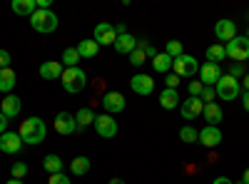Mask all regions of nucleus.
I'll return each instance as SVG.
<instances>
[{
  "label": "nucleus",
  "mask_w": 249,
  "mask_h": 184,
  "mask_svg": "<svg viewBox=\"0 0 249 184\" xmlns=\"http://www.w3.org/2000/svg\"><path fill=\"white\" fill-rule=\"evenodd\" d=\"M197 137H199V132H197L195 127H190V125H184V127L179 130V139L184 142V145H192V142H197Z\"/></svg>",
  "instance_id": "nucleus-31"
},
{
  "label": "nucleus",
  "mask_w": 249,
  "mask_h": 184,
  "mask_svg": "<svg viewBox=\"0 0 249 184\" xmlns=\"http://www.w3.org/2000/svg\"><path fill=\"white\" fill-rule=\"evenodd\" d=\"M28 172H30V167L25 165V162H13V167H10L13 179H25V177H28Z\"/></svg>",
  "instance_id": "nucleus-32"
},
{
  "label": "nucleus",
  "mask_w": 249,
  "mask_h": 184,
  "mask_svg": "<svg viewBox=\"0 0 249 184\" xmlns=\"http://www.w3.org/2000/svg\"><path fill=\"white\" fill-rule=\"evenodd\" d=\"M130 87H132V92H135V95L147 97V95H152V90H155V80H152L150 75L137 72V75L130 80Z\"/></svg>",
  "instance_id": "nucleus-12"
},
{
  "label": "nucleus",
  "mask_w": 249,
  "mask_h": 184,
  "mask_svg": "<svg viewBox=\"0 0 249 184\" xmlns=\"http://www.w3.org/2000/svg\"><path fill=\"white\" fill-rule=\"evenodd\" d=\"M80 52H77V48H65V52H62V67H77V63H80Z\"/></svg>",
  "instance_id": "nucleus-30"
},
{
  "label": "nucleus",
  "mask_w": 249,
  "mask_h": 184,
  "mask_svg": "<svg viewBox=\"0 0 249 184\" xmlns=\"http://www.w3.org/2000/svg\"><path fill=\"white\" fill-rule=\"evenodd\" d=\"M0 112H3L8 119L18 117L20 115V97L18 95H5L3 102H0Z\"/></svg>",
  "instance_id": "nucleus-18"
},
{
  "label": "nucleus",
  "mask_w": 249,
  "mask_h": 184,
  "mask_svg": "<svg viewBox=\"0 0 249 184\" xmlns=\"http://www.w3.org/2000/svg\"><path fill=\"white\" fill-rule=\"evenodd\" d=\"M40 77L43 80H60L62 77V63L57 60H48V63L40 65Z\"/></svg>",
  "instance_id": "nucleus-20"
},
{
  "label": "nucleus",
  "mask_w": 249,
  "mask_h": 184,
  "mask_svg": "<svg viewBox=\"0 0 249 184\" xmlns=\"http://www.w3.org/2000/svg\"><path fill=\"white\" fill-rule=\"evenodd\" d=\"M179 80H182V77H177L175 72H167V77H164V83H167V87H170V90H177Z\"/></svg>",
  "instance_id": "nucleus-38"
},
{
  "label": "nucleus",
  "mask_w": 249,
  "mask_h": 184,
  "mask_svg": "<svg viewBox=\"0 0 249 184\" xmlns=\"http://www.w3.org/2000/svg\"><path fill=\"white\" fill-rule=\"evenodd\" d=\"M115 33H117V37H120V35H127V25H124V23L115 25Z\"/></svg>",
  "instance_id": "nucleus-42"
},
{
  "label": "nucleus",
  "mask_w": 249,
  "mask_h": 184,
  "mask_svg": "<svg viewBox=\"0 0 249 184\" xmlns=\"http://www.w3.org/2000/svg\"><path fill=\"white\" fill-rule=\"evenodd\" d=\"M199 100L204 102V105H210V102H214V100H217V92H214V87H202V95H199Z\"/></svg>",
  "instance_id": "nucleus-34"
},
{
  "label": "nucleus",
  "mask_w": 249,
  "mask_h": 184,
  "mask_svg": "<svg viewBox=\"0 0 249 184\" xmlns=\"http://www.w3.org/2000/svg\"><path fill=\"white\" fill-rule=\"evenodd\" d=\"M224 57H227V50H224L222 43L207 48V63H217V65H219V60H224Z\"/></svg>",
  "instance_id": "nucleus-29"
},
{
  "label": "nucleus",
  "mask_w": 249,
  "mask_h": 184,
  "mask_svg": "<svg viewBox=\"0 0 249 184\" xmlns=\"http://www.w3.org/2000/svg\"><path fill=\"white\" fill-rule=\"evenodd\" d=\"M242 80H244V92H249V72H247Z\"/></svg>",
  "instance_id": "nucleus-45"
},
{
  "label": "nucleus",
  "mask_w": 249,
  "mask_h": 184,
  "mask_svg": "<svg viewBox=\"0 0 249 184\" xmlns=\"http://www.w3.org/2000/svg\"><path fill=\"white\" fill-rule=\"evenodd\" d=\"M247 40H249V28H247Z\"/></svg>",
  "instance_id": "nucleus-49"
},
{
  "label": "nucleus",
  "mask_w": 249,
  "mask_h": 184,
  "mask_svg": "<svg viewBox=\"0 0 249 184\" xmlns=\"http://www.w3.org/2000/svg\"><path fill=\"white\" fill-rule=\"evenodd\" d=\"M5 184H23V179H10V182H5Z\"/></svg>",
  "instance_id": "nucleus-47"
},
{
  "label": "nucleus",
  "mask_w": 249,
  "mask_h": 184,
  "mask_svg": "<svg viewBox=\"0 0 249 184\" xmlns=\"http://www.w3.org/2000/svg\"><path fill=\"white\" fill-rule=\"evenodd\" d=\"M172 72L177 77H192L199 72V63L192 57V55H179L172 60Z\"/></svg>",
  "instance_id": "nucleus-6"
},
{
  "label": "nucleus",
  "mask_w": 249,
  "mask_h": 184,
  "mask_svg": "<svg viewBox=\"0 0 249 184\" xmlns=\"http://www.w3.org/2000/svg\"><path fill=\"white\" fill-rule=\"evenodd\" d=\"M227 50V57L234 60V63H244V60H249V40L244 35H237L234 40H230V43L224 45Z\"/></svg>",
  "instance_id": "nucleus-5"
},
{
  "label": "nucleus",
  "mask_w": 249,
  "mask_h": 184,
  "mask_svg": "<svg viewBox=\"0 0 249 184\" xmlns=\"http://www.w3.org/2000/svg\"><path fill=\"white\" fill-rule=\"evenodd\" d=\"M10 63H13V57H10V52H8V50H3V48H0V70H5V67H10Z\"/></svg>",
  "instance_id": "nucleus-36"
},
{
  "label": "nucleus",
  "mask_w": 249,
  "mask_h": 184,
  "mask_svg": "<svg viewBox=\"0 0 249 184\" xmlns=\"http://www.w3.org/2000/svg\"><path fill=\"white\" fill-rule=\"evenodd\" d=\"M112 48H115L120 55H132V52L137 50V37L130 35V33H127V35H120V37L115 40Z\"/></svg>",
  "instance_id": "nucleus-17"
},
{
  "label": "nucleus",
  "mask_w": 249,
  "mask_h": 184,
  "mask_svg": "<svg viewBox=\"0 0 249 184\" xmlns=\"http://www.w3.org/2000/svg\"><path fill=\"white\" fill-rule=\"evenodd\" d=\"M242 105H244V112H249V92H244V97H242Z\"/></svg>",
  "instance_id": "nucleus-44"
},
{
  "label": "nucleus",
  "mask_w": 249,
  "mask_h": 184,
  "mask_svg": "<svg viewBox=\"0 0 249 184\" xmlns=\"http://www.w3.org/2000/svg\"><path fill=\"white\" fill-rule=\"evenodd\" d=\"M222 75H224V72H222V67H219L217 63H204V65H199V83H202L204 87H214V85L219 83Z\"/></svg>",
  "instance_id": "nucleus-8"
},
{
  "label": "nucleus",
  "mask_w": 249,
  "mask_h": 184,
  "mask_svg": "<svg viewBox=\"0 0 249 184\" xmlns=\"http://www.w3.org/2000/svg\"><path fill=\"white\" fill-rule=\"evenodd\" d=\"M237 184H244V182H237Z\"/></svg>",
  "instance_id": "nucleus-50"
},
{
  "label": "nucleus",
  "mask_w": 249,
  "mask_h": 184,
  "mask_svg": "<svg viewBox=\"0 0 249 184\" xmlns=\"http://www.w3.org/2000/svg\"><path fill=\"white\" fill-rule=\"evenodd\" d=\"M230 75H232V77H242V65H239V63H234V65H232V72H230Z\"/></svg>",
  "instance_id": "nucleus-41"
},
{
  "label": "nucleus",
  "mask_w": 249,
  "mask_h": 184,
  "mask_svg": "<svg viewBox=\"0 0 249 184\" xmlns=\"http://www.w3.org/2000/svg\"><path fill=\"white\" fill-rule=\"evenodd\" d=\"M30 25H33V30H35V33L50 35V33H55V30H57L60 20H57V15H55L53 10H35V13H33V17H30Z\"/></svg>",
  "instance_id": "nucleus-3"
},
{
  "label": "nucleus",
  "mask_w": 249,
  "mask_h": 184,
  "mask_svg": "<svg viewBox=\"0 0 249 184\" xmlns=\"http://www.w3.org/2000/svg\"><path fill=\"white\" fill-rule=\"evenodd\" d=\"M202 110H204V102H202L199 97H187L182 105H179L182 119H195V117L202 115Z\"/></svg>",
  "instance_id": "nucleus-15"
},
{
  "label": "nucleus",
  "mask_w": 249,
  "mask_h": 184,
  "mask_svg": "<svg viewBox=\"0 0 249 184\" xmlns=\"http://www.w3.org/2000/svg\"><path fill=\"white\" fill-rule=\"evenodd\" d=\"M60 83H62V87H65V92L77 95V92H82L88 87V75H85V70H80V67H65L62 70Z\"/></svg>",
  "instance_id": "nucleus-2"
},
{
  "label": "nucleus",
  "mask_w": 249,
  "mask_h": 184,
  "mask_svg": "<svg viewBox=\"0 0 249 184\" xmlns=\"http://www.w3.org/2000/svg\"><path fill=\"white\" fill-rule=\"evenodd\" d=\"M110 184H124V182H122V179H117V177H115V179H110Z\"/></svg>",
  "instance_id": "nucleus-48"
},
{
  "label": "nucleus",
  "mask_w": 249,
  "mask_h": 184,
  "mask_svg": "<svg viewBox=\"0 0 249 184\" xmlns=\"http://www.w3.org/2000/svg\"><path fill=\"white\" fill-rule=\"evenodd\" d=\"M144 60H147V55H144V50H135V52L130 55V63H132L135 67L144 65Z\"/></svg>",
  "instance_id": "nucleus-35"
},
{
  "label": "nucleus",
  "mask_w": 249,
  "mask_h": 184,
  "mask_svg": "<svg viewBox=\"0 0 249 184\" xmlns=\"http://www.w3.org/2000/svg\"><path fill=\"white\" fill-rule=\"evenodd\" d=\"M92 127H95L97 137H102V139H112V137L117 134V122H115V117H112V115H107V112L97 115Z\"/></svg>",
  "instance_id": "nucleus-7"
},
{
  "label": "nucleus",
  "mask_w": 249,
  "mask_h": 184,
  "mask_svg": "<svg viewBox=\"0 0 249 184\" xmlns=\"http://www.w3.org/2000/svg\"><path fill=\"white\" fill-rule=\"evenodd\" d=\"M160 107H162V110H175V107H179V95H177V90L164 87V90L160 92Z\"/></svg>",
  "instance_id": "nucleus-21"
},
{
  "label": "nucleus",
  "mask_w": 249,
  "mask_h": 184,
  "mask_svg": "<svg viewBox=\"0 0 249 184\" xmlns=\"http://www.w3.org/2000/svg\"><path fill=\"white\" fill-rule=\"evenodd\" d=\"M77 130V122H75V115H70V112H57L55 115V132L57 134H72Z\"/></svg>",
  "instance_id": "nucleus-14"
},
{
  "label": "nucleus",
  "mask_w": 249,
  "mask_h": 184,
  "mask_svg": "<svg viewBox=\"0 0 249 184\" xmlns=\"http://www.w3.org/2000/svg\"><path fill=\"white\" fill-rule=\"evenodd\" d=\"M202 83H199V80H195V83H190V97H199L202 95Z\"/></svg>",
  "instance_id": "nucleus-39"
},
{
  "label": "nucleus",
  "mask_w": 249,
  "mask_h": 184,
  "mask_svg": "<svg viewBox=\"0 0 249 184\" xmlns=\"http://www.w3.org/2000/svg\"><path fill=\"white\" fill-rule=\"evenodd\" d=\"M77 52H80V57H95L100 52V45L95 43V40H80Z\"/></svg>",
  "instance_id": "nucleus-28"
},
{
  "label": "nucleus",
  "mask_w": 249,
  "mask_h": 184,
  "mask_svg": "<svg viewBox=\"0 0 249 184\" xmlns=\"http://www.w3.org/2000/svg\"><path fill=\"white\" fill-rule=\"evenodd\" d=\"M43 167H45L48 174H60L62 169H65V162H62L57 154H48V157L43 159Z\"/></svg>",
  "instance_id": "nucleus-25"
},
{
  "label": "nucleus",
  "mask_w": 249,
  "mask_h": 184,
  "mask_svg": "<svg viewBox=\"0 0 249 184\" xmlns=\"http://www.w3.org/2000/svg\"><path fill=\"white\" fill-rule=\"evenodd\" d=\"M100 102H102V107H105L107 115H117L124 110V97L120 92H105Z\"/></svg>",
  "instance_id": "nucleus-16"
},
{
  "label": "nucleus",
  "mask_w": 249,
  "mask_h": 184,
  "mask_svg": "<svg viewBox=\"0 0 249 184\" xmlns=\"http://www.w3.org/2000/svg\"><path fill=\"white\" fill-rule=\"evenodd\" d=\"M214 92H217V100L230 102V100H237V97H239L242 85H239V80H237V77H232V75H222V77H219V83L214 85Z\"/></svg>",
  "instance_id": "nucleus-4"
},
{
  "label": "nucleus",
  "mask_w": 249,
  "mask_h": 184,
  "mask_svg": "<svg viewBox=\"0 0 249 184\" xmlns=\"http://www.w3.org/2000/svg\"><path fill=\"white\" fill-rule=\"evenodd\" d=\"M20 137H23L25 145L35 147L48 137V125L40 117H28V119H23V125H20Z\"/></svg>",
  "instance_id": "nucleus-1"
},
{
  "label": "nucleus",
  "mask_w": 249,
  "mask_h": 184,
  "mask_svg": "<svg viewBox=\"0 0 249 184\" xmlns=\"http://www.w3.org/2000/svg\"><path fill=\"white\" fill-rule=\"evenodd\" d=\"M5 132H8V117L0 112V134H5Z\"/></svg>",
  "instance_id": "nucleus-40"
},
{
  "label": "nucleus",
  "mask_w": 249,
  "mask_h": 184,
  "mask_svg": "<svg viewBox=\"0 0 249 184\" xmlns=\"http://www.w3.org/2000/svg\"><path fill=\"white\" fill-rule=\"evenodd\" d=\"M35 10H37V0H13V13L15 15L33 17Z\"/></svg>",
  "instance_id": "nucleus-22"
},
{
  "label": "nucleus",
  "mask_w": 249,
  "mask_h": 184,
  "mask_svg": "<svg viewBox=\"0 0 249 184\" xmlns=\"http://www.w3.org/2000/svg\"><path fill=\"white\" fill-rule=\"evenodd\" d=\"M202 115H204V119H207V125H212V127H219V122L224 119V112H222V107L217 105V102H210V105H204Z\"/></svg>",
  "instance_id": "nucleus-19"
},
{
  "label": "nucleus",
  "mask_w": 249,
  "mask_h": 184,
  "mask_svg": "<svg viewBox=\"0 0 249 184\" xmlns=\"http://www.w3.org/2000/svg\"><path fill=\"white\" fill-rule=\"evenodd\" d=\"M242 182H244V184H249V167L244 169V177H242Z\"/></svg>",
  "instance_id": "nucleus-46"
},
{
  "label": "nucleus",
  "mask_w": 249,
  "mask_h": 184,
  "mask_svg": "<svg viewBox=\"0 0 249 184\" xmlns=\"http://www.w3.org/2000/svg\"><path fill=\"white\" fill-rule=\"evenodd\" d=\"M222 139H224V137H222V130H219V127H212V125L202 127V130H199V137H197V142H199L202 147H207V150H214Z\"/></svg>",
  "instance_id": "nucleus-9"
},
{
  "label": "nucleus",
  "mask_w": 249,
  "mask_h": 184,
  "mask_svg": "<svg viewBox=\"0 0 249 184\" xmlns=\"http://www.w3.org/2000/svg\"><path fill=\"white\" fill-rule=\"evenodd\" d=\"M152 67H155V72H160V75H167V72L172 70V57H170L167 52H160V55L152 60Z\"/></svg>",
  "instance_id": "nucleus-24"
},
{
  "label": "nucleus",
  "mask_w": 249,
  "mask_h": 184,
  "mask_svg": "<svg viewBox=\"0 0 249 184\" xmlns=\"http://www.w3.org/2000/svg\"><path fill=\"white\" fill-rule=\"evenodd\" d=\"M212 184H234L230 177H217V179H212Z\"/></svg>",
  "instance_id": "nucleus-43"
},
{
  "label": "nucleus",
  "mask_w": 249,
  "mask_h": 184,
  "mask_svg": "<svg viewBox=\"0 0 249 184\" xmlns=\"http://www.w3.org/2000/svg\"><path fill=\"white\" fill-rule=\"evenodd\" d=\"M15 83H18V77H15V72L10 67L0 70V92H3V95H13Z\"/></svg>",
  "instance_id": "nucleus-23"
},
{
  "label": "nucleus",
  "mask_w": 249,
  "mask_h": 184,
  "mask_svg": "<svg viewBox=\"0 0 249 184\" xmlns=\"http://www.w3.org/2000/svg\"><path fill=\"white\" fill-rule=\"evenodd\" d=\"M95 43L97 45H115V40H117V33H115V25L110 23H97L95 25Z\"/></svg>",
  "instance_id": "nucleus-13"
},
{
  "label": "nucleus",
  "mask_w": 249,
  "mask_h": 184,
  "mask_svg": "<svg viewBox=\"0 0 249 184\" xmlns=\"http://www.w3.org/2000/svg\"><path fill=\"white\" fill-rule=\"evenodd\" d=\"M214 35H217V40H222V45H227L230 40H234L237 37V23L234 20H217V25H214Z\"/></svg>",
  "instance_id": "nucleus-11"
},
{
  "label": "nucleus",
  "mask_w": 249,
  "mask_h": 184,
  "mask_svg": "<svg viewBox=\"0 0 249 184\" xmlns=\"http://www.w3.org/2000/svg\"><path fill=\"white\" fill-rule=\"evenodd\" d=\"M90 159L88 157H75L72 162H70V172L75 174V177H85L88 172H90Z\"/></svg>",
  "instance_id": "nucleus-27"
},
{
  "label": "nucleus",
  "mask_w": 249,
  "mask_h": 184,
  "mask_svg": "<svg viewBox=\"0 0 249 184\" xmlns=\"http://www.w3.org/2000/svg\"><path fill=\"white\" fill-rule=\"evenodd\" d=\"M164 52H167L172 60H175V57H179V55H184V50H182V43H179V40H170V43L164 45Z\"/></svg>",
  "instance_id": "nucleus-33"
},
{
  "label": "nucleus",
  "mask_w": 249,
  "mask_h": 184,
  "mask_svg": "<svg viewBox=\"0 0 249 184\" xmlns=\"http://www.w3.org/2000/svg\"><path fill=\"white\" fill-rule=\"evenodd\" d=\"M23 137H20V132H5L0 134V152L5 154H18L20 150H23Z\"/></svg>",
  "instance_id": "nucleus-10"
},
{
  "label": "nucleus",
  "mask_w": 249,
  "mask_h": 184,
  "mask_svg": "<svg viewBox=\"0 0 249 184\" xmlns=\"http://www.w3.org/2000/svg\"><path fill=\"white\" fill-rule=\"evenodd\" d=\"M48 184H72V182H70V179H68L65 174H62V172H60V174H50V179H48Z\"/></svg>",
  "instance_id": "nucleus-37"
},
{
  "label": "nucleus",
  "mask_w": 249,
  "mask_h": 184,
  "mask_svg": "<svg viewBox=\"0 0 249 184\" xmlns=\"http://www.w3.org/2000/svg\"><path fill=\"white\" fill-rule=\"evenodd\" d=\"M95 112L90 110V107H82L77 115H75V122H77V130H85V127H90V125H95Z\"/></svg>",
  "instance_id": "nucleus-26"
}]
</instances>
